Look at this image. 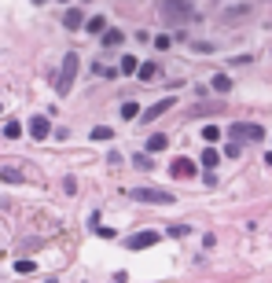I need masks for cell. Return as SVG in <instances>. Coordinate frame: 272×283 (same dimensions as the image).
<instances>
[{
    "mask_svg": "<svg viewBox=\"0 0 272 283\" xmlns=\"http://www.w3.org/2000/svg\"><path fill=\"white\" fill-rule=\"evenodd\" d=\"M158 15L169 26H184L195 19V8H191V0H158Z\"/></svg>",
    "mask_w": 272,
    "mask_h": 283,
    "instance_id": "obj_1",
    "label": "cell"
},
{
    "mask_svg": "<svg viewBox=\"0 0 272 283\" xmlns=\"http://www.w3.org/2000/svg\"><path fill=\"white\" fill-rule=\"evenodd\" d=\"M125 195L133 202H151V206H173V202H177V195L166 192V187H129Z\"/></svg>",
    "mask_w": 272,
    "mask_h": 283,
    "instance_id": "obj_2",
    "label": "cell"
},
{
    "mask_svg": "<svg viewBox=\"0 0 272 283\" xmlns=\"http://www.w3.org/2000/svg\"><path fill=\"white\" fill-rule=\"evenodd\" d=\"M77 52H67V59H63V67H59V77H55V92L59 96H67V92L74 88V77H77Z\"/></svg>",
    "mask_w": 272,
    "mask_h": 283,
    "instance_id": "obj_3",
    "label": "cell"
},
{
    "mask_svg": "<svg viewBox=\"0 0 272 283\" xmlns=\"http://www.w3.org/2000/svg\"><path fill=\"white\" fill-rule=\"evenodd\" d=\"M254 15H258L254 4H228L225 11H221V22H225V26H239V22H250Z\"/></svg>",
    "mask_w": 272,
    "mask_h": 283,
    "instance_id": "obj_4",
    "label": "cell"
},
{
    "mask_svg": "<svg viewBox=\"0 0 272 283\" xmlns=\"http://www.w3.org/2000/svg\"><path fill=\"white\" fill-rule=\"evenodd\" d=\"M232 140L235 144H261L265 140V129L254 121H243V125H232Z\"/></svg>",
    "mask_w": 272,
    "mask_h": 283,
    "instance_id": "obj_5",
    "label": "cell"
},
{
    "mask_svg": "<svg viewBox=\"0 0 272 283\" xmlns=\"http://www.w3.org/2000/svg\"><path fill=\"white\" fill-rule=\"evenodd\" d=\"M155 243H162V235H158V232H136V235L125 239V246H129V250H147V246H155Z\"/></svg>",
    "mask_w": 272,
    "mask_h": 283,
    "instance_id": "obj_6",
    "label": "cell"
},
{
    "mask_svg": "<svg viewBox=\"0 0 272 283\" xmlns=\"http://www.w3.org/2000/svg\"><path fill=\"white\" fill-rule=\"evenodd\" d=\"M195 173H199V166L191 159H173V166H169V177H177V180H188V177H195Z\"/></svg>",
    "mask_w": 272,
    "mask_h": 283,
    "instance_id": "obj_7",
    "label": "cell"
},
{
    "mask_svg": "<svg viewBox=\"0 0 272 283\" xmlns=\"http://www.w3.org/2000/svg\"><path fill=\"white\" fill-rule=\"evenodd\" d=\"M26 133L34 136V140H48V136H52V125H48V118H29L26 121Z\"/></svg>",
    "mask_w": 272,
    "mask_h": 283,
    "instance_id": "obj_8",
    "label": "cell"
},
{
    "mask_svg": "<svg viewBox=\"0 0 272 283\" xmlns=\"http://www.w3.org/2000/svg\"><path fill=\"white\" fill-rule=\"evenodd\" d=\"M173 103H177V96H166V100H158L155 107H147V111H143V121H155V118H162V114L169 111Z\"/></svg>",
    "mask_w": 272,
    "mask_h": 283,
    "instance_id": "obj_9",
    "label": "cell"
},
{
    "mask_svg": "<svg viewBox=\"0 0 272 283\" xmlns=\"http://www.w3.org/2000/svg\"><path fill=\"white\" fill-rule=\"evenodd\" d=\"M136 77L140 81H158V77H162V67H158V62H140Z\"/></svg>",
    "mask_w": 272,
    "mask_h": 283,
    "instance_id": "obj_10",
    "label": "cell"
},
{
    "mask_svg": "<svg viewBox=\"0 0 272 283\" xmlns=\"http://www.w3.org/2000/svg\"><path fill=\"white\" fill-rule=\"evenodd\" d=\"M85 29L96 37V34H107V19L103 15H92V19H85Z\"/></svg>",
    "mask_w": 272,
    "mask_h": 283,
    "instance_id": "obj_11",
    "label": "cell"
},
{
    "mask_svg": "<svg viewBox=\"0 0 272 283\" xmlns=\"http://www.w3.org/2000/svg\"><path fill=\"white\" fill-rule=\"evenodd\" d=\"M199 162L206 166V173H214V169H217V162H221V154H217V147H206Z\"/></svg>",
    "mask_w": 272,
    "mask_h": 283,
    "instance_id": "obj_12",
    "label": "cell"
},
{
    "mask_svg": "<svg viewBox=\"0 0 272 283\" xmlns=\"http://www.w3.org/2000/svg\"><path fill=\"white\" fill-rule=\"evenodd\" d=\"M81 26H85L81 8H67V29H81Z\"/></svg>",
    "mask_w": 272,
    "mask_h": 283,
    "instance_id": "obj_13",
    "label": "cell"
},
{
    "mask_svg": "<svg viewBox=\"0 0 272 283\" xmlns=\"http://www.w3.org/2000/svg\"><path fill=\"white\" fill-rule=\"evenodd\" d=\"M225 103H199V107H191L188 111V118H199V114H210V111H221Z\"/></svg>",
    "mask_w": 272,
    "mask_h": 283,
    "instance_id": "obj_14",
    "label": "cell"
},
{
    "mask_svg": "<svg viewBox=\"0 0 272 283\" xmlns=\"http://www.w3.org/2000/svg\"><path fill=\"white\" fill-rule=\"evenodd\" d=\"M122 41H125V34H122V29H107V34H103V44H107V48H118Z\"/></svg>",
    "mask_w": 272,
    "mask_h": 283,
    "instance_id": "obj_15",
    "label": "cell"
},
{
    "mask_svg": "<svg viewBox=\"0 0 272 283\" xmlns=\"http://www.w3.org/2000/svg\"><path fill=\"white\" fill-rule=\"evenodd\" d=\"M140 70V62H136V55H125L122 62H118V74H136Z\"/></svg>",
    "mask_w": 272,
    "mask_h": 283,
    "instance_id": "obj_16",
    "label": "cell"
},
{
    "mask_svg": "<svg viewBox=\"0 0 272 283\" xmlns=\"http://www.w3.org/2000/svg\"><path fill=\"white\" fill-rule=\"evenodd\" d=\"M0 180H11V184H19V180H22V173L15 169V166H0Z\"/></svg>",
    "mask_w": 272,
    "mask_h": 283,
    "instance_id": "obj_17",
    "label": "cell"
},
{
    "mask_svg": "<svg viewBox=\"0 0 272 283\" xmlns=\"http://www.w3.org/2000/svg\"><path fill=\"white\" fill-rule=\"evenodd\" d=\"M166 147H169V140H166L162 133H155V136L147 140V151H166Z\"/></svg>",
    "mask_w": 272,
    "mask_h": 283,
    "instance_id": "obj_18",
    "label": "cell"
},
{
    "mask_svg": "<svg viewBox=\"0 0 272 283\" xmlns=\"http://www.w3.org/2000/svg\"><path fill=\"white\" fill-rule=\"evenodd\" d=\"M228 88H232V77L228 74H217L214 77V92H228Z\"/></svg>",
    "mask_w": 272,
    "mask_h": 283,
    "instance_id": "obj_19",
    "label": "cell"
},
{
    "mask_svg": "<svg viewBox=\"0 0 272 283\" xmlns=\"http://www.w3.org/2000/svg\"><path fill=\"white\" fill-rule=\"evenodd\" d=\"M15 272H19V276H34L37 265H34V261H15Z\"/></svg>",
    "mask_w": 272,
    "mask_h": 283,
    "instance_id": "obj_20",
    "label": "cell"
},
{
    "mask_svg": "<svg viewBox=\"0 0 272 283\" xmlns=\"http://www.w3.org/2000/svg\"><path fill=\"white\" fill-rule=\"evenodd\" d=\"M136 114H140V107H136L133 100H125V103H122V118L129 121V118H136Z\"/></svg>",
    "mask_w": 272,
    "mask_h": 283,
    "instance_id": "obj_21",
    "label": "cell"
},
{
    "mask_svg": "<svg viewBox=\"0 0 272 283\" xmlns=\"http://www.w3.org/2000/svg\"><path fill=\"white\" fill-rule=\"evenodd\" d=\"M4 136H8V140H19V136H22V125H19V121H8V125H4Z\"/></svg>",
    "mask_w": 272,
    "mask_h": 283,
    "instance_id": "obj_22",
    "label": "cell"
},
{
    "mask_svg": "<svg viewBox=\"0 0 272 283\" xmlns=\"http://www.w3.org/2000/svg\"><path fill=\"white\" fill-rule=\"evenodd\" d=\"M110 136H114L110 125H96V129H92V140H110Z\"/></svg>",
    "mask_w": 272,
    "mask_h": 283,
    "instance_id": "obj_23",
    "label": "cell"
},
{
    "mask_svg": "<svg viewBox=\"0 0 272 283\" xmlns=\"http://www.w3.org/2000/svg\"><path fill=\"white\" fill-rule=\"evenodd\" d=\"M202 140H210V144H217V140H221V129H217V125H202Z\"/></svg>",
    "mask_w": 272,
    "mask_h": 283,
    "instance_id": "obj_24",
    "label": "cell"
},
{
    "mask_svg": "<svg viewBox=\"0 0 272 283\" xmlns=\"http://www.w3.org/2000/svg\"><path fill=\"white\" fill-rule=\"evenodd\" d=\"M92 70L100 74V77H118V67H107V62H96Z\"/></svg>",
    "mask_w": 272,
    "mask_h": 283,
    "instance_id": "obj_25",
    "label": "cell"
},
{
    "mask_svg": "<svg viewBox=\"0 0 272 283\" xmlns=\"http://www.w3.org/2000/svg\"><path fill=\"white\" fill-rule=\"evenodd\" d=\"M133 162H136V169H151V166H155V162L147 159V154H136V159H133Z\"/></svg>",
    "mask_w": 272,
    "mask_h": 283,
    "instance_id": "obj_26",
    "label": "cell"
},
{
    "mask_svg": "<svg viewBox=\"0 0 272 283\" xmlns=\"http://www.w3.org/2000/svg\"><path fill=\"white\" fill-rule=\"evenodd\" d=\"M169 235H173V239H180V235H188V225H173V228H169Z\"/></svg>",
    "mask_w": 272,
    "mask_h": 283,
    "instance_id": "obj_27",
    "label": "cell"
},
{
    "mask_svg": "<svg viewBox=\"0 0 272 283\" xmlns=\"http://www.w3.org/2000/svg\"><path fill=\"white\" fill-rule=\"evenodd\" d=\"M239 151H243V144H235V140H232V144L225 147V154H228V159H235V154H239Z\"/></svg>",
    "mask_w": 272,
    "mask_h": 283,
    "instance_id": "obj_28",
    "label": "cell"
},
{
    "mask_svg": "<svg viewBox=\"0 0 272 283\" xmlns=\"http://www.w3.org/2000/svg\"><path fill=\"white\" fill-rule=\"evenodd\" d=\"M63 187H67V195H74V192H77V180H74V177H67V180H63Z\"/></svg>",
    "mask_w": 272,
    "mask_h": 283,
    "instance_id": "obj_29",
    "label": "cell"
},
{
    "mask_svg": "<svg viewBox=\"0 0 272 283\" xmlns=\"http://www.w3.org/2000/svg\"><path fill=\"white\" fill-rule=\"evenodd\" d=\"M265 162H268V169H272V154H265Z\"/></svg>",
    "mask_w": 272,
    "mask_h": 283,
    "instance_id": "obj_30",
    "label": "cell"
},
{
    "mask_svg": "<svg viewBox=\"0 0 272 283\" xmlns=\"http://www.w3.org/2000/svg\"><path fill=\"white\" fill-rule=\"evenodd\" d=\"M85 4H88V0H85Z\"/></svg>",
    "mask_w": 272,
    "mask_h": 283,
    "instance_id": "obj_31",
    "label": "cell"
}]
</instances>
